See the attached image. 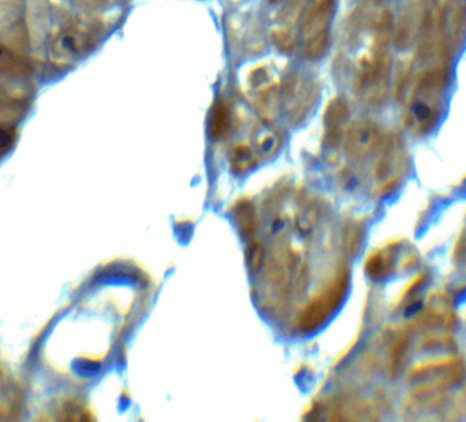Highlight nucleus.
<instances>
[{"label": "nucleus", "instance_id": "nucleus-1", "mask_svg": "<svg viewBox=\"0 0 466 422\" xmlns=\"http://www.w3.org/2000/svg\"><path fill=\"white\" fill-rule=\"evenodd\" d=\"M334 0H314L301 22V52L308 60L322 59L330 42Z\"/></svg>", "mask_w": 466, "mask_h": 422}, {"label": "nucleus", "instance_id": "nucleus-2", "mask_svg": "<svg viewBox=\"0 0 466 422\" xmlns=\"http://www.w3.org/2000/svg\"><path fill=\"white\" fill-rule=\"evenodd\" d=\"M346 286L348 278L345 274H341L333 285H330L304 310L300 317V330L311 332L323 324L339 305L346 292Z\"/></svg>", "mask_w": 466, "mask_h": 422}, {"label": "nucleus", "instance_id": "nucleus-3", "mask_svg": "<svg viewBox=\"0 0 466 422\" xmlns=\"http://www.w3.org/2000/svg\"><path fill=\"white\" fill-rule=\"evenodd\" d=\"M318 86L308 78L294 75L284 86L285 104L289 113L295 117L303 116L316 100Z\"/></svg>", "mask_w": 466, "mask_h": 422}, {"label": "nucleus", "instance_id": "nucleus-4", "mask_svg": "<svg viewBox=\"0 0 466 422\" xmlns=\"http://www.w3.org/2000/svg\"><path fill=\"white\" fill-rule=\"evenodd\" d=\"M378 142V130L368 121H357L351 126L345 138V150L351 157L362 158L372 151Z\"/></svg>", "mask_w": 466, "mask_h": 422}, {"label": "nucleus", "instance_id": "nucleus-5", "mask_svg": "<svg viewBox=\"0 0 466 422\" xmlns=\"http://www.w3.org/2000/svg\"><path fill=\"white\" fill-rule=\"evenodd\" d=\"M348 113L349 109L342 99L335 97L329 103L325 112V126L328 130V140L330 143H335L339 140L338 137L341 133V126L348 117Z\"/></svg>", "mask_w": 466, "mask_h": 422}, {"label": "nucleus", "instance_id": "nucleus-6", "mask_svg": "<svg viewBox=\"0 0 466 422\" xmlns=\"http://www.w3.org/2000/svg\"><path fill=\"white\" fill-rule=\"evenodd\" d=\"M231 128V113L230 108L224 100H218L211 110L210 121H209V131L210 137L214 141L224 140Z\"/></svg>", "mask_w": 466, "mask_h": 422}, {"label": "nucleus", "instance_id": "nucleus-7", "mask_svg": "<svg viewBox=\"0 0 466 422\" xmlns=\"http://www.w3.org/2000/svg\"><path fill=\"white\" fill-rule=\"evenodd\" d=\"M233 217H234L236 225H237V228H239V230L241 232L243 236L248 237L254 233V230L257 228V215H255V209H254L251 202H248V201L239 202L234 206Z\"/></svg>", "mask_w": 466, "mask_h": 422}, {"label": "nucleus", "instance_id": "nucleus-8", "mask_svg": "<svg viewBox=\"0 0 466 422\" xmlns=\"http://www.w3.org/2000/svg\"><path fill=\"white\" fill-rule=\"evenodd\" d=\"M230 160H231L232 172L239 174V175L251 171L257 165L252 150L246 144H236L234 147H232Z\"/></svg>", "mask_w": 466, "mask_h": 422}, {"label": "nucleus", "instance_id": "nucleus-9", "mask_svg": "<svg viewBox=\"0 0 466 422\" xmlns=\"http://www.w3.org/2000/svg\"><path fill=\"white\" fill-rule=\"evenodd\" d=\"M254 141H255L258 153L265 158L273 157L278 150L280 140H278V135L275 134V131L271 127L261 126L257 130Z\"/></svg>", "mask_w": 466, "mask_h": 422}, {"label": "nucleus", "instance_id": "nucleus-10", "mask_svg": "<svg viewBox=\"0 0 466 422\" xmlns=\"http://www.w3.org/2000/svg\"><path fill=\"white\" fill-rule=\"evenodd\" d=\"M271 40L275 45V48L280 51V52H284V53H289L294 51L295 48V40H294V35H291V32L288 29H282V28H278V29H274L271 32Z\"/></svg>", "mask_w": 466, "mask_h": 422}, {"label": "nucleus", "instance_id": "nucleus-11", "mask_svg": "<svg viewBox=\"0 0 466 422\" xmlns=\"http://www.w3.org/2000/svg\"><path fill=\"white\" fill-rule=\"evenodd\" d=\"M262 263H264V246L258 242H254L247 249V264L251 269V271H258Z\"/></svg>", "mask_w": 466, "mask_h": 422}]
</instances>
